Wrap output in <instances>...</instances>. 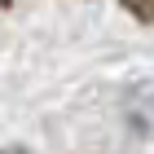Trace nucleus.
<instances>
[{"mask_svg":"<svg viewBox=\"0 0 154 154\" xmlns=\"http://www.w3.org/2000/svg\"><path fill=\"white\" fill-rule=\"evenodd\" d=\"M0 154H26V150H18V145H13V150H0Z\"/></svg>","mask_w":154,"mask_h":154,"instance_id":"2","label":"nucleus"},{"mask_svg":"<svg viewBox=\"0 0 154 154\" xmlns=\"http://www.w3.org/2000/svg\"><path fill=\"white\" fill-rule=\"evenodd\" d=\"M132 18H141V22H154V0H119Z\"/></svg>","mask_w":154,"mask_h":154,"instance_id":"1","label":"nucleus"}]
</instances>
